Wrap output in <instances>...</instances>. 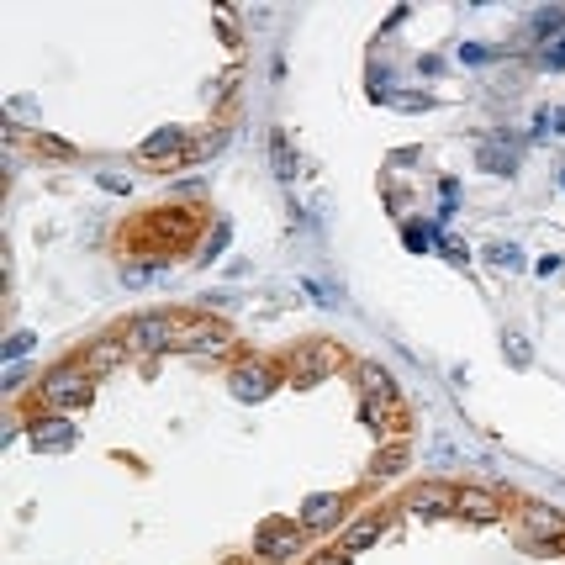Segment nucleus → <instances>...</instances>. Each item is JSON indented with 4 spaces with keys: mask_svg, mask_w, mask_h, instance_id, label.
<instances>
[{
    "mask_svg": "<svg viewBox=\"0 0 565 565\" xmlns=\"http://www.w3.org/2000/svg\"><path fill=\"white\" fill-rule=\"evenodd\" d=\"M338 360V354L328 349V344H317V349H307V360H296V381H312V375H323L328 365Z\"/></svg>",
    "mask_w": 565,
    "mask_h": 565,
    "instance_id": "f3484780",
    "label": "nucleus"
},
{
    "mask_svg": "<svg viewBox=\"0 0 565 565\" xmlns=\"http://www.w3.org/2000/svg\"><path fill=\"white\" fill-rule=\"evenodd\" d=\"M85 397H90V381L80 375V365H59L43 381V402L48 407H85Z\"/></svg>",
    "mask_w": 565,
    "mask_h": 565,
    "instance_id": "f03ea898",
    "label": "nucleus"
},
{
    "mask_svg": "<svg viewBox=\"0 0 565 565\" xmlns=\"http://www.w3.org/2000/svg\"><path fill=\"white\" fill-rule=\"evenodd\" d=\"M481 169H492V175H513L518 169V154L502 143H481Z\"/></svg>",
    "mask_w": 565,
    "mask_h": 565,
    "instance_id": "dca6fc26",
    "label": "nucleus"
},
{
    "mask_svg": "<svg viewBox=\"0 0 565 565\" xmlns=\"http://www.w3.org/2000/svg\"><path fill=\"white\" fill-rule=\"evenodd\" d=\"M138 154H143L148 164H175V159L191 154V138H185L180 127H164V133H154V138L138 148Z\"/></svg>",
    "mask_w": 565,
    "mask_h": 565,
    "instance_id": "39448f33",
    "label": "nucleus"
},
{
    "mask_svg": "<svg viewBox=\"0 0 565 565\" xmlns=\"http://www.w3.org/2000/svg\"><path fill=\"white\" fill-rule=\"evenodd\" d=\"M455 513L492 523V518H502V507H497V497H492V492H481V486H460V492H455Z\"/></svg>",
    "mask_w": 565,
    "mask_h": 565,
    "instance_id": "6e6552de",
    "label": "nucleus"
},
{
    "mask_svg": "<svg viewBox=\"0 0 565 565\" xmlns=\"http://www.w3.org/2000/svg\"><path fill=\"white\" fill-rule=\"evenodd\" d=\"M175 338H180V317H169V312H148V317H138V323H127L122 344H127V349H138V354H154V349H169Z\"/></svg>",
    "mask_w": 565,
    "mask_h": 565,
    "instance_id": "f257e3e1",
    "label": "nucleus"
},
{
    "mask_svg": "<svg viewBox=\"0 0 565 565\" xmlns=\"http://www.w3.org/2000/svg\"><path fill=\"white\" fill-rule=\"evenodd\" d=\"M233 391H238L243 402H249V397H265V391H270V370H265V365H238V370H233Z\"/></svg>",
    "mask_w": 565,
    "mask_h": 565,
    "instance_id": "f8f14e48",
    "label": "nucleus"
},
{
    "mask_svg": "<svg viewBox=\"0 0 565 565\" xmlns=\"http://www.w3.org/2000/svg\"><path fill=\"white\" fill-rule=\"evenodd\" d=\"M312 565H349V555H344V550H328L323 560H312Z\"/></svg>",
    "mask_w": 565,
    "mask_h": 565,
    "instance_id": "bb28decb",
    "label": "nucleus"
},
{
    "mask_svg": "<svg viewBox=\"0 0 565 565\" xmlns=\"http://www.w3.org/2000/svg\"><path fill=\"white\" fill-rule=\"evenodd\" d=\"M360 386L370 391V397H381V402H386V397H397V381H391V370H386V365H375V360L360 365Z\"/></svg>",
    "mask_w": 565,
    "mask_h": 565,
    "instance_id": "ddd939ff",
    "label": "nucleus"
},
{
    "mask_svg": "<svg viewBox=\"0 0 565 565\" xmlns=\"http://www.w3.org/2000/svg\"><path fill=\"white\" fill-rule=\"evenodd\" d=\"M523 539L529 544H544V550H550V544H565V513H555V507H523Z\"/></svg>",
    "mask_w": 565,
    "mask_h": 565,
    "instance_id": "20e7f679",
    "label": "nucleus"
},
{
    "mask_svg": "<svg viewBox=\"0 0 565 565\" xmlns=\"http://www.w3.org/2000/svg\"><path fill=\"white\" fill-rule=\"evenodd\" d=\"M534 127H539V133H565V106H544Z\"/></svg>",
    "mask_w": 565,
    "mask_h": 565,
    "instance_id": "a211bd4d",
    "label": "nucleus"
},
{
    "mask_svg": "<svg viewBox=\"0 0 565 565\" xmlns=\"http://www.w3.org/2000/svg\"><path fill=\"white\" fill-rule=\"evenodd\" d=\"M407 507H412V513H423V518H439V513H449V507H455V492H449V486H439V481H423L418 492L407 497Z\"/></svg>",
    "mask_w": 565,
    "mask_h": 565,
    "instance_id": "0eeeda50",
    "label": "nucleus"
},
{
    "mask_svg": "<svg viewBox=\"0 0 565 565\" xmlns=\"http://www.w3.org/2000/svg\"><path fill=\"white\" fill-rule=\"evenodd\" d=\"M32 344H37L32 333H16L11 344H6V360H22V354H32Z\"/></svg>",
    "mask_w": 565,
    "mask_h": 565,
    "instance_id": "4be33fe9",
    "label": "nucleus"
},
{
    "mask_svg": "<svg viewBox=\"0 0 565 565\" xmlns=\"http://www.w3.org/2000/svg\"><path fill=\"white\" fill-rule=\"evenodd\" d=\"M444 254H449V259H455V265H465V259H470V254L460 249V243H455V238H444Z\"/></svg>",
    "mask_w": 565,
    "mask_h": 565,
    "instance_id": "a878e982",
    "label": "nucleus"
},
{
    "mask_svg": "<svg viewBox=\"0 0 565 565\" xmlns=\"http://www.w3.org/2000/svg\"><path fill=\"white\" fill-rule=\"evenodd\" d=\"M486 254H492L497 265H507V270H518V259H523V254L513 249V243H492V249H486Z\"/></svg>",
    "mask_w": 565,
    "mask_h": 565,
    "instance_id": "412c9836",
    "label": "nucleus"
},
{
    "mask_svg": "<svg viewBox=\"0 0 565 565\" xmlns=\"http://www.w3.org/2000/svg\"><path fill=\"white\" fill-rule=\"evenodd\" d=\"M180 349H201V354H217V349H228L233 344V333L212 323V317H180V338H175Z\"/></svg>",
    "mask_w": 565,
    "mask_h": 565,
    "instance_id": "7ed1b4c3",
    "label": "nucleus"
},
{
    "mask_svg": "<svg viewBox=\"0 0 565 565\" xmlns=\"http://www.w3.org/2000/svg\"><path fill=\"white\" fill-rule=\"evenodd\" d=\"M375 539H381V513H375V518H360V523H349V529L338 534V550H344V555H360V550H370Z\"/></svg>",
    "mask_w": 565,
    "mask_h": 565,
    "instance_id": "9b49d317",
    "label": "nucleus"
},
{
    "mask_svg": "<svg viewBox=\"0 0 565 565\" xmlns=\"http://www.w3.org/2000/svg\"><path fill=\"white\" fill-rule=\"evenodd\" d=\"M544 64H555V69H565V43H555V53H544Z\"/></svg>",
    "mask_w": 565,
    "mask_h": 565,
    "instance_id": "cd10ccee",
    "label": "nucleus"
},
{
    "mask_svg": "<svg viewBox=\"0 0 565 565\" xmlns=\"http://www.w3.org/2000/svg\"><path fill=\"white\" fill-rule=\"evenodd\" d=\"M502 349H507V360H513L518 370H523V365H529V344H523V338H518V333H513V338H502Z\"/></svg>",
    "mask_w": 565,
    "mask_h": 565,
    "instance_id": "aec40b11",
    "label": "nucleus"
},
{
    "mask_svg": "<svg viewBox=\"0 0 565 565\" xmlns=\"http://www.w3.org/2000/svg\"><path fill=\"white\" fill-rule=\"evenodd\" d=\"M254 550L265 555V560H296L301 555V529H265Z\"/></svg>",
    "mask_w": 565,
    "mask_h": 565,
    "instance_id": "1a4fd4ad",
    "label": "nucleus"
},
{
    "mask_svg": "<svg viewBox=\"0 0 565 565\" xmlns=\"http://www.w3.org/2000/svg\"><path fill=\"white\" fill-rule=\"evenodd\" d=\"M270 164H275L280 180H296V154H291V138L280 133V127L270 133Z\"/></svg>",
    "mask_w": 565,
    "mask_h": 565,
    "instance_id": "4468645a",
    "label": "nucleus"
},
{
    "mask_svg": "<svg viewBox=\"0 0 565 565\" xmlns=\"http://www.w3.org/2000/svg\"><path fill=\"white\" fill-rule=\"evenodd\" d=\"M222 143H228V138H222V133H212V138H201V143H196V154H217Z\"/></svg>",
    "mask_w": 565,
    "mask_h": 565,
    "instance_id": "393cba45",
    "label": "nucleus"
},
{
    "mask_svg": "<svg viewBox=\"0 0 565 565\" xmlns=\"http://www.w3.org/2000/svg\"><path fill=\"white\" fill-rule=\"evenodd\" d=\"M402 460H407L402 449H386V455L375 460V470H370V476H375V481H381V476H397V470H402Z\"/></svg>",
    "mask_w": 565,
    "mask_h": 565,
    "instance_id": "6ab92c4d",
    "label": "nucleus"
},
{
    "mask_svg": "<svg viewBox=\"0 0 565 565\" xmlns=\"http://www.w3.org/2000/svg\"><path fill=\"white\" fill-rule=\"evenodd\" d=\"M338 518H344V497L338 492H323V497L301 502V529H333Z\"/></svg>",
    "mask_w": 565,
    "mask_h": 565,
    "instance_id": "423d86ee",
    "label": "nucleus"
},
{
    "mask_svg": "<svg viewBox=\"0 0 565 565\" xmlns=\"http://www.w3.org/2000/svg\"><path fill=\"white\" fill-rule=\"evenodd\" d=\"M37 148H48V154H59V159H69V143H59V138H37Z\"/></svg>",
    "mask_w": 565,
    "mask_h": 565,
    "instance_id": "b1692460",
    "label": "nucleus"
},
{
    "mask_svg": "<svg viewBox=\"0 0 565 565\" xmlns=\"http://www.w3.org/2000/svg\"><path fill=\"white\" fill-rule=\"evenodd\" d=\"M122 360H127V344H122V338H101V344L90 349L85 365H90V370H117Z\"/></svg>",
    "mask_w": 565,
    "mask_h": 565,
    "instance_id": "2eb2a0df",
    "label": "nucleus"
},
{
    "mask_svg": "<svg viewBox=\"0 0 565 565\" xmlns=\"http://www.w3.org/2000/svg\"><path fill=\"white\" fill-rule=\"evenodd\" d=\"M560 27H565L560 11H539V16H534V32H560Z\"/></svg>",
    "mask_w": 565,
    "mask_h": 565,
    "instance_id": "5701e85b",
    "label": "nucleus"
},
{
    "mask_svg": "<svg viewBox=\"0 0 565 565\" xmlns=\"http://www.w3.org/2000/svg\"><path fill=\"white\" fill-rule=\"evenodd\" d=\"M32 444H37V449H53V455H59V449H69V444H74L69 418H37V423H32Z\"/></svg>",
    "mask_w": 565,
    "mask_h": 565,
    "instance_id": "9d476101",
    "label": "nucleus"
}]
</instances>
